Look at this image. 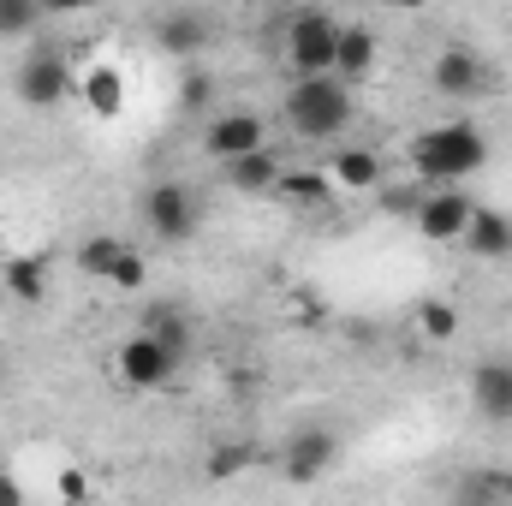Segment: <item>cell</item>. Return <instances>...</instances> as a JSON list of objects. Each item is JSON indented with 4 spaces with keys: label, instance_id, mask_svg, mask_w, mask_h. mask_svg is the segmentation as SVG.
Here are the masks:
<instances>
[{
    "label": "cell",
    "instance_id": "6da1fadb",
    "mask_svg": "<svg viewBox=\"0 0 512 506\" xmlns=\"http://www.w3.org/2000/svg\"><path fill=\"white\" fill-rule=\"evenodd\" d=\"M411 167L423 173L429 191H459L471 173L489 167V137L471 120H441V126L411 137Z\"/></svg>",
    "mask_w": 512,
    "mask_h": 506
},
{
    "label": "cell",
    "instance_id": "7a4b0ae2",
    "mask_svg": "<svg viewBox=\"0 0 512 506\" xmlns=\"http://www.w3.org/2000/svg\"><path fill=\"white\" fill-rule=\"evenodd\" d=\"M286 126L304 143H328L352 126V84L340 78H298L286 90Z\"/></svg>",
    "mask_w": 512,
    "mask_h": 506
},
{
    "label": "cell",
    "instance_id": "3957f363",
    "mask_svg": "<svg viewBox=\"0 0 512 506\" xmlns=\"http://www.w3.org/2000/svg\"><path fill=\"white\" fill-rule=\"evenodd\" d=\"M334 54H340V18L292 12V24H286V66H292V78H334Z\"/></svg>",
    "mask_w": 512,
    "mask_h": 506
},
{
    "label": "cell",
    "instance_id": "277c9868",
    "mask_svg": "<svg viewBox=\"0 0 512 506\" xmlns=\"http://www.w3.org/2000/svg\"><path fill=\"white\" fill-rule=\"evenodd\" d=\"M12 90H18L24 108L42 114V108H60L66 96H78V72H72V60L60 48H30L18 60V72H12Z\"/></svg>",
    "mask_w": 512,
    "mask_h": 506
},
{
    "label": "cell",
    "instance_id": "5b68a950",
    "mask_svg": "<svg viewBox=\"0 0 512 506\" xmlns=\"http://www.w3.org/2000/svg\"><path fill=\"white\" fill-rule=\"evenodd\" d=\"M334 459H340V435L310 423V429H292V441L280 447V477L292 489H310V483H322L334 471Z\"/></svg>",
    "mask_w": 512,
    "mask_h": 506
},
{
    "label": "cell",
    "instance_id": "8992f818",
    "mask_svg": "<svg viewBox=\"0 0 512 506\" xmlns=\"http://www.w3.org/2000/svg\"><path fill=\"white\" fill-rule=\"evenodd\" d=\"M143 227H149L161 245H185L191 227H197V197H191V185H179V179L149 185V191H143Z\"/></svg>",
    "mask_w": 512,
    "mask_h": 506
},
{
    "label": "cell",
    "instance_id": "52a82bcc",
    "mask_svg": "<svg viewBox=\"0 0 512 506\" xmlns=\"http://www.w3.org/2000/svg\"><path fill=\"white\" fill-rule=\"evenodd\" d=\"M256 149H268V126H262V114H251V108L215 114V120L203 126V155L221 161V167L245 161V155H256Z\"/></svg>",
    "mask_w": 512,
    "mask_h": 506
},
{
    "label": "cell",
    "instance_id": "ba28073f",
    "mask_svg": "<svg viewBox=\"0 0 512 506\" xmlns=\"http://www.w3.org/2000/svg\"><path fill=\"white\" fill-rule=\"evenodd\" d=\"M114 376L131 393H155V387H167V381L179 376V358L161 352L149 334H131V340H120V352H114Z\"/></svg>",
    "mask_w": 512,
    "mask_h": 506
},
{
    "label": "cell",
    "instance_id": "9c48e42d",
    "mask_svg": "<svg viewBox=\"0 0 512 506\" xmlns=\"http://www.w3.org/2000/svg\"><path fill=\"white\" fill-rule=\"evenodd\" d=\"M429 84H435L441 96H453V102H471V96L489 90V60H483L477 48H465V42H447V48L435 54V66H429Z\"/></svg>",
    "mask_w": 512,
    "mask_h": 506
},
{
    "label": "cell",
    "instance_id": "30bf717a",
    "mask_svg": "<svg viewBox=\"0 0 512 506\" xmlns=\"http://www.w3.org/2000/svg\"><path fill=\"white\" fill-rule=\"evenodd\" d=\"M471 215H477V203H471L465 191H429L423 209H417V233L435 239V245H465Z\"/></svg>",
    "mask_w": 512,
    "mask_h": 506
},
{
    "label": "cell",
    "instance_id": "8fae6325",
    "mask_svg": "<svg viewBox=\"0 0 512 506\" xmlns=\"http://www.w3.org/2000/svg\"><path fill=\"white\" fill-rule=\"evenodd\" d=\"M209 42H215V18H209V12L179 6V12H161V18H155V48H167V54H179V60L203 54Z\"/></svg>",
    "mask_w": 512,
    "mask_h": 506
},
{
    "label": "cell",
    "instance_id": "7c38bea8",
    "mask_svg": "<svg viewBox=\"0 0 512 506\" xmlns=\"http://www.w3.org/2000/svg\"><path fill=\"white\" fill-rule=\"evenodd\" d=\"M471 405L489 423H512V358H483L471 370Z\"/></svg>",
    "mask_w": 512,
    "mask_h": 506
},
{
    "label": "cell",
    "instance_id": "4fadbf2b",
    "mask_svg": "<svg viewBox=\"0 0 512 506\" xmlns=\"http://www.w3.org/2000/svg\"><path fill=\"white\" fill-rule=\"evenodd\" d=\"M328 179H334V191H382L387 167L370 143H340L328 155Z\"/></svg>",
    "mask_w": 512,
    "mask_h": 506
},
{
    "label": "cell",
    "instance_id": "5bb4252c",
    "mask_svg": "<svg viewBox=\"0 0 512 506\" xmlns=\"http://www.w3.org/2000/svg\"><path fill=\"white\" fill-rule=\"evenodd\" d=\"M376 54H382V36L370 24H340V54H334V78L340 84H358L376 72Z\"/></svg>",
    "mask_w": 512,
    "mask_h": 506
},
{
    "label": "cell",
    "instance_id": "9a60e30c",
    "mask_svg": "<svg viewBox=\"0 0 512 506\" xmlns=\"http://www.w3.org/2000/svg\"><path fill=\"white\" fill-rule=\"evenodd\" d=\"M78 96H84V108H90L96 120H114V114L126 108V72L108 66V60H96L90 72H78Z\"/></svg>",
    "mask_w": 512,
    "mask_h": 506
},
{
    "label": "cell",
    "instance_id": "2e32d148",
    "mask_svg": "<svg viewBox=\"0 0 512 506\" xmlns=\"http://www.w3.org/2000/svg\"><path fill=\"white\" fill-rule=\"evenodd\" d=\"M274 197H280V203H292V209H304V215H316V209H328L340 191H334L328 167H292V173H280Z\"/></svg>",
    "mask_w": 512,
    "mask_h": 506
},
{
    "label": "cell",
    "instance_id": "e0dca14e",
    "mask_svg": "<svg viewBox=\"0 0 512 506\" xmlns=\"http://www.w3.org/2000/svg\"><path fill=\"white\" fill-rule=\"evenodd\" d=\"M137 334H149V340H155L161 352H173L179 364H185V352H191V316H185L179 304H149Z\"/></svg>",
    "mask_w": 512,
    "mask_h": 506
},
{
    "label": "cell",
    "instance_id": "ac0fdd59",
    "mask_svg": "<svg viewBox=\"0 0 512 506\" xmlns=\"http://www.w3.org/2000/svg\"><path fill=\"white\" fill-rule=\"evenodd\" d=\"M280 155L274 149H256V155H245V161H233L227 167V185L239 191V197H274V185H280Z\"/></svg>",
    "mask_w": 512,
    "mask_h": 506
},
{
    "label": "cell",
    "instance_id": "d6986e66",
    "mask_svg": "<svg viewBox=\"0 0 512 506\" xmlns=\"http://www.w3.org/2000/svg\"><path fill=\"white\" fill-rule=\"evenodd\" d=\"M465 251L483 256V262L512 256V215H501V209H477V215H471V233H465Z\"/></svg>",
    "mask_w": 512,
    "mask_h": 506
},
{
    "label": "cell",
    "instance_id": "ffe728a7",
    "mask_svg": "<svg viewBox=\"0 0 512 506\" xmlns=\"http://www.w3.org/2000/svg\"><path fill=\"white\" fill-rule=\"evenodd\" d=\"M0 286H6L18 304H42V298H48V262H42V256H12V262L0 268Z\"/></svg>",
    "mask_w": 512,
    "mask_h": 506
},
{
    "label": "cell",
    "instance_id": "44dd1931",
    "mask_svg": "<svg viewBox=\"0 0 512 506\" xmlns=\"http://www.w3.org/2000/svg\"><path fill=\"white\" fill-rule=\"evenodd\" d=\"M131 245L126 239H114V233H90L84 245H78V274H90V280H114V268H120V256Z\"/></svg>",
    "mask_w": 512,
    "mask_h": 506
},
{
    "label": "cell",
    "instance_id": "7402d4cb",
    "mask_svg": "<svg viewBox=\"0 0 512 506\" xmlns=\"http://www.w3.org/2000/svg\"><path fill=\"white\" fill-rule=\"evenodd\" d=\"M251 465H256V447H251V441H221V447H209L203 477H209V483H239Z\"/></svg>",
    "mask_w": 512,
    "mask_h": 506
},
{
    "label": "cell",
    "instance_id": "603a6c76",
    "mask_svg": "<svg viewBox=\"0 0 512 506\" xmlns=\"http://www.w3.org/2000/svg\"><path fill=\"white\" fill-rule=\"evenodd\" d=\"M417 334H423L429 346L459 340V310H453L447 298H423V304H417Z\"/></svg>",
    "mask_w": 512,
    "mask_h": 506
},
{
    "label": "cell",
    "instance_id": "cb8c5ba5",
    "mask_svg": "<svg viewBox=\"0 0 512 506\" xmlns=\"http://www.w3.org/2000/svg\"><path fill=\"white\" fill-rule=\"evenodd\" d=\"M459 501H477V506H512V471H471L465 495Z\"/></svg>",
    "mask_w": 512,
    "mask_h": 506
},
{
    "label": "cell",
    "instance_id": "d4e9b609",
    "mask_svg": "<svg viewBox=\"0 0 512 506\" xmlns=\"http://www.w3.org/2000/svg\"><path fill=\"white\" fill-rule=\"evenodd\" d=\"M36 24H42L36 0H0V36H30Z\"/></svg>",
    "mask_w": 512,
    "mask_h": 506
},
{
    "label": "cell",
    "instance_id": "484cf974",
    "mask_svg": "<svg viewBox=\"0 0 512 506\" xmlns=\"http://www.w3.org/2000/svg\"><path fill=\"white\" fill-rule=\"evenodd\" d=\"M376 197H382L387 215H411V221H417V209H423L429 191H417V185H387V191H376Z\"/></svg>",
    "mask_w": 512,
    "mask_h": 506
},
{
    "label": "cell",
    "instance_id": "4316f807",
    "mask_svg": "<svg viewBox=\"0 0 512 506\" xmlns=\"http://www.w3.org/2000/svg\"><path fill=\"white\" fill-rule=\"evenodd\" d=\"M114 292H137V286H149V262H143V251H126L120 256V268H114V280H108Z\"/></svg>",
    "mask_w": 512,
    "mask_h": 506
},
{
    "label": "cell",
    "instance_id": "83f0119b",
    "mask_svg": "<svg viewBox=\"0 0 512 506\" xmlns=\"http://www.w3.org/2000/svg\"><path fill=\"white\" fill-rule=\"evenodd\" d=\"M54 495L66 506H90V471H78V465H66L60 477H54Z\"/></svg>",
    "mask_w": 512,
    "mask_h": 506
},
{
    "label": "cell",
    "instance_id": "f1b7e54d",
    "mask_svg": "<svg viewBox=\"0 0 512 506\" xmlns=\"http://www.w3.org/2000/svg\"><path fill=\"white\" fill-rule=\"evenodd\" d=\"M179 102H185V108H209V102H215V78H209V72H185Z\"/></svg>",
    "mask_w": 512,
    "mask_h": 506
},
{
    "label": "cell",
    "instance_id": "f546056e",
    "mask_svg": "<svg viewBox=\"0 0 512 506\" xmlns=\"http://www.w3.org/2000/svg\"><path fill=\"white\" fill-rule=\"evenodd\" d=\"M0 506H24V483H18V471H6V465H0Z\"/></svg>",
    "mask_w": 512,
    "mask_h": 506
},
{
    "label": "cell",
    "instance_id": "4dcf8cb0",
    "mask_svg": "<svg viewBox=\"0 0 512 506\" xmlns=\"http://www.w3.org/2000/svg\"><path fill=\"white\" fill-rule=\"evenodd\" d=\"M459 506H477V501H459Z\"/></svg>",
    "mask_w": 512,
    "mask_h": 506
}]
</instances>
